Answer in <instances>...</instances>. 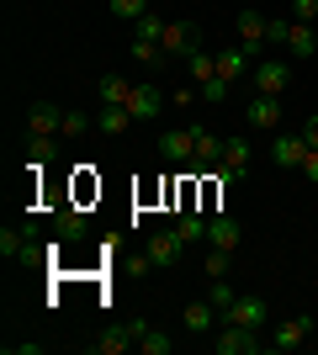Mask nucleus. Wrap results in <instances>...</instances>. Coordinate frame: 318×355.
<instances>
[{
    "label": "nucleus",
    "instance_id": "nucleus-1",
    "mask_svg": "<svg viewBox=\"0 0 318 355\" xmlns=\"http://www.w3.org/2000/svg\"><path fill=\"white\" fill-rule=\"evenodd\" d=\"M265 345H271V340H260V329L228 324V318L212 329V350H218V355H260Z\"/></svg>",
    "mask_w": 318,
    "mask_h": 355
},
{
    "label": "nucleus",
    "instance_id": "nucleus-2",
    "mask_svg": "<svg viewBox=\"0 0 318 355\" xmlns=\"http://www.w3.org/2000/svg\"><path fill=\"white\" fill-rule=\"evenodd\" d=\"M159 48H165V59H191V53L202 48L197 21H170V27H165V37H159Z\"/></svg>",
    "mask_w": 318,
    "mask_h": 355
},
{
    "label": "nucleus",
    "instance_id": "nucleus-3",
    "mask_svg": "<svg viewBox=\"0 0 318 355\" xmlns=\"http://www.w3.org/2000/svg\"><path fill=\"white\" fill-rule=\"evenodd\" d=\"M265 27H271V16H260V11H239L233 16V32H239V48L255 59V53H265Z\"/></svg>",
    "mask_w": 318,
    "mask_h": 355
},
{
    "label": "nucleus",
    "instance_id": "nucleus-4",
    "mask_svg": "<svg viewBox=\"0 0 318 355\" xmlns=\"http://www.w3.org/2000/svg\"><path fill=\"white\" fill-rule=\"evenodd\" d=\"M159 159L191 164L197 159V128H165V133H159Z\"/></svg>",
    "mask_w": 318,
    "mask_h": 355
},
{
    "label": "nucleus",
    "instance_id": "nucleus-5",
    "mask_svg": "<svg viewBox=\"0 0 318 355\" xmlns=\"http://www.w3.org/2000/svg\"><path fill=\"white\" fill-rule=\"evenodd\" d=\"M165 106H170V96H165L159 85H133V96H127V112H133V122H154Z\"/></svg>",
    "mask_w": 318,
    "mask_h": 355
},
{
    "label": "nucleus",
    "instance_id": "nucleus-6",
    "mask_svg": "<svg viewBox=\"0 0 318 355\" xmlns=\"http://www.w3.org/2000/svg\"><path fill=\"white\" fill-rule=\"evenodd\" d=\"M249 80H255V96H281V90L292 85V69L281 59H260Z\"/></svg>",
    "mask_w": 318,
    "mask_h": 355
},
{
    "label": "nucleus",
    "instance_id": "nucleus-7",
    "mask_svg": "<svg viewBox=\"0 0 318 355\" xmlns=\"http://www.w3.org/2000/svg\"><path fill=\"white\" fill-rule=\"evenodd\" d=\"M181 250H186V239L175 234V228H159V234H149V244H143V254H149L159 270L175 266V260H181Z\"/></svg>",
    "mask_w": 318,
    "mask_h": 355
},
{
    "label": "nucleus",
    "instance_id": "nucleus-8",
    "mask_svg": "<svg viewBox=\"0 0 318 355\" xmlns=\"http://www.w3.org/2000/svg\"><path fill=\"white\" fill-rule=\"evenodd\" d=\"M308 334H313V318H287V324H276L271 329V350H303L308 345Z\"/></svg>",
    "mask_w": 318,
    "mask_h": 355
},
{
    "label": "nucleus",
    "instance_id": "nucleus-9",
    "mask_svg": "<svg viewBox=\"0 0 318 355\" xmlns=\"http://www.w3.org/2000/svg\"><path fill=\"white\" fill-rule=\"evenodd\" d=\"M303 154H308L303 133H276L271 138V164H281V170H303Z\"/></svg>",
    "mask_w": 318,
    "mask_h": 355
},
{
    "label": "nucleus",
    "instance_id": "nucleus-10",
    "mask_svg": "<svg viewBox=\"0 0 318 355\" xmlns=\"http://www.w3.org/2000/svg\"><path fill=\"white\" fill-rule=\"evenodd\" d=\"M143 329H149V324H122V329H106L101 340H96V355H122V350H138Z\"/></svg>",
    "mask_w": 318,
    "mask_h": 355
},
{
    "label": "nucleus",
    "instance_id": "nucleus-11",
    "mask_svg": "<svg viewBox=\"0 0 318 355\" xmlns=\"http://www.w3.org/2000/svg\"><path fill=\"white\" fill-rule=\"evenodd\" d=\"M85 234H91V223H85L80 207H59L53 212V239H59V244H80Z\"/></svg>",
    "mask_w": 318,
    "mask_h": 355
},
{
    "label": "nucleus",
    "instance_id": "nucleus-12",
    "mask_svg": "<svg viewBox=\"0 0 318 355\" xmlns=\"http://www.w3.org/2000/svg\"><path fill=\"white\" fill-rule=\"evenodd\" d=\"M239 239H244L239 218H228V212L207 218V244H212V250H239Z\"/></svg>",
    "mask_w": 318,
    "mask_h": 355
},
{
    "label": "nucleus",
    "instance_id": "nucleus-13",
    "mask_svg": "<svg viewBox=\"0 0 318 355\" xmlns=\"http://www.w3.org/2000/svg\"><path fill=\"white\" fill-rule=\"evenodd\" d=\"M244 74H255V59H249V53H244L239 43H233V48H223V53H218V80L239 85Z\"/></svg>",
    "mask_w": 318,
    "mask_h": 355
},
{
    "label": "nucleus",
    "instance_id": "nucleus-14",
    "mask_svg": "<svg viewBox=\"0 0 318 355\" xmlns=\"http://www.w3.org/2000/svg\"><path fill=\"white\" fill-rule=\"evenodd\" d=\"M27 133L59 138V133H64V112H59L53 101H32V112H27Z\"/></svg>",
    "mask_w": 318,
    "mask_h": 355
},
{
    "label": "nucleus",
    "instance_id": "nucleus-15",
    "mask_svg": "<svg viewBox=\"0 0 318 355\" xmlns=\"http://www.w3.org/2000/svg\"><path fill=\"white\" fill-rule=\"evenodd\" d=\"M223 164V138L212 133V128H197V159L186 164V170H218Z\"/></svg>",
    "mask_w": 318,
    "mask_h": 355
},
{
    "label": "nucleus",
    "instance_id": "nucleus-16",
    "mask_svg": "<svg viewBox=\"0 0 318 355\" xmlns=\"http://www.w3.org/2000/svg\"><path fill=\"white\" fill-rule=\"evenodd\" d=\"M249 128H281V96H255L249 112H244Z\"/></svg>",
    "mask_w": 318,
    "mask_h": 355
},
{
    "label": "nucleus",
    "instance_id": "nucleus-17",
    "mask_svg": "<svg viewBox=\"0 0 318 355\" xmlns=\"http://www.w3.org/2000/svg\"><path fill=\"white\" fill-rule=\"evenodd\" d=\"M218 318H223V313L212 308L207 297H202V302H191V308L181 313V324H186V334H212V329H218Z\"/></svg>",
    "mask_w": 318,
    "mask_h": 355
},
{
    "label": "nucleus",
    "instance_id": "nucleus-18",
    "mask_svg": "<svg viewBox=\"0 0 318 355\" xmlns=\"http://www.w3.org/2000/svg\"><path fill=\"white\" fill-rule=\"evenodd\" d=\"M228 324H244V329H265V297H239L228 308Z\"/></svg>",
    "mask_w": 318,
    "mask_h": 355
},
{
    "label": "nucleus",
    "instance_id": "nucleus-19",
    "mask_svg": "<svg viewBox=\"0 0 318 355\" xmlns=\"http://www.w3.org/2000/svg\"><path fill=\"white\" fill-rule=\"evenodd\" d=\"M287 53H292V59H313V53H318V32H313V21H292V32H287Z\"/></svg>",
    "mask_w": 318,
    "mask_h": 355
},
{
    "label": "nucleus",
    "instance_id": "nucleus-20",
    "mask_svg": "<svg viewBox=\"0 0 318 355\" xmlns=\"http://www.w3.org/2000/svg\"><path fill=\"white\" fill-rule=\"evenodd\" d=\"M249 159H255L249 138H244V133H228L223 138V164H228V170H249Z\"/></svg>",
    "mask_w": 318,
    "mask_h": 355
},
{
    "label": "nucleus",
    "instance_id": "nucleus-21",
    "mask_svg": "<svg viewBox=\"0 0 318 355\" xmlns=\"http://www.w3.org/2000/svg\"><path fill=\"white\" fill-rule=\"evenodd\" d=\"M175 234H181L186 244H207V218L191 212V207H181V212H175Z\"/></svg>",
    "mask_w": 318,
    "mask_h": 355
},
{
    "label": "nucleus",
    "instance_id": "nucleus-22",
    "mask_svg": "<svg viewBox=\"0 0 318 355\" xmlns=\"http://www.w3.org/2000/svg\"><path fill=\"white\" fill-rule=\"evenodd\" d=\"M212 74H218V53H207V48H197V53L186 59V80H191V85H207Z\"/></svg>",
    "mask_w": 318,
    "mask_h": 355
},
{
    "label": "nucleus",
    "instance_id": "nucleus-23",
    "mask_svg": "<svg viewBox=\"0 0 318 355\" xmlns=\"http://www.w3.org/2000/svg\"><path fill=\"white\" fill-rule=\"evenodd\" d=\"M96 90H101V106H127V96H133V85H127L122 74H106Z\"/></svg>",
    "mask_w": 318,
    "mask_h": 355
},
{
    "label": "nucleus",
    "instance_id": "nucleus-24",
    "mask_svg": "<svg viewBox=\"0 0 318 355\" xmlns=\"http://www.w3.org/2000/svg\"><path fill=\"white\" fill-rule=\"evenodd\" d=\"M96 128H101V133H127V128H133V112H127V106H101Z\"/></svg>",
    "mask_w": 318,
    "mask_h": 355
},
{
    "label": "nucleus",
    "instance_id": "nucleus-25",
    "mask_svg": "<svg viewBox=\"0 0 318 355\" xmlns=\"http://www.w3.org/2000/svg\"><path fill=\"white\" fill-rule=\"evenodd\" d=\"M207 302H212V308H218V313H223V318H228V308L239 302V292L228 286V276H212V286H207Z\"/></svg>",
    "mask_w": 318,
    "mask_h": 355
},
{
    "label": "nucleus",
    "instance_id": "nucleus-26",
    "mask_svg": "<svg viewBox=\"0 0 318 355\" xmlns=\"http://www.w3.org/2000/svg\"><path fill=\"white\" fill-rule=\"evenodd\" d=\"M127 53H133L143 69H159V64H165V48H159V43H143V37H133V43H127Z\"/></svg>",
    "mask_w": 318,
    "mask_h": 355
},
{
    "label": "nucleus",
    "instance_id": "nucleus-27",
    "mask_svg": "<svg viewBox=\"0 0 318 355\" xmlns=\"http://www.w3.org/2000/svg\"><path fill=\"white\" fill-rule=\"evenodd\" d=\"M175 340H170L165 329H143V340H138V355H170Z\"/></svg>",
    "mask_w": 318,
    "mask_h": 355
},
{
    "label": "nucleus",
    "instance_id": "nucleus-28",
    "mask_svg": "<svg viewBox=\"0 0 318 355\" xmlns=\"http://www.w3.org/2000/svg\"><path fill=\"white\" fill-rule=\"evenodd\" d=\"M165 27H170V21H165L159 11H143V16H138V37H143V43H159V37H165Z\"/></svg>",
    "mask_w": 318,
    "mask_h": 355
},
{
    "label": "nucleus",
    "instance_id": "nucleus-29",
    "mask_svg": "<svg viewBox=\"0 0 318 355\" xmlns=\"http://www.w3.org/2000/svg\"><path fill=\"white\" fill-rule=\"evenodd\" d=\"M106 11L117 16V21H138V16L149 11V0H106Z\"/></svg>",
    "mask_w": 318,
    "mask_h": 355
},
{
    "label": "nucleus",
    "instance_id": "nucleus-30",
    "mask_svg": "<svg viewBox=\"0 0 318 355\" xmlns=\"http://www.w3.org/2000/svg\"><path fill=\"white\" fill-rule=\"evenodd\" d=\"M27 159L48 164V159H53V138H48V133H27Z\"/></svg>",
    "mask_w": 318,
    "mask_h": 355
},
{
    "label": "nucleus",
    "instance_id": "nucleus-31",
    "mask_svg": "<svg viewBox=\"0 0 318 355\" xmlns=\"http://www.w3.org/2000/svg\"><path fill=\"white\" fill-rule=\"evenodd\" d=\"M91 128H96L91 112H64V133H69V138H85Z\"/></svg>",
    "mask_w": 318,
    "mask_h": 355
},
{
    "label": "nucleus",
    "instance_id": "nucleus-32",
    "mask_svg": "<svg viewBox=\"0 0 318 355\" xmlns=\"http://www.w3.org/2000/svg\"><path fill=\"white\" fill-rule=\"evenodd\" d=\"M228 266H233V250H212L207 244V276H228Z\"/></svg>",
    "mask_w": 318,
    "mask_h": 355
},
{
    "label": "nucleus",
    "instance_id": "nucleus-33",
    "mask_svg": "<svg viewBox=\"0 0 318 355\" xmlns=\"http://www.w3.org/2000/svg\"><path fill=\"white\" fill-rule=\"evenodd\" d=\"M292 32V16H271V27H265V43H287Z\"/></svg>",
    "mask_w": 318,
    "mask_h": 355
},
{
    "label": "nucleus",
    "instance_id": "nucleus-34",
    "mask_svg": "<svg viewBox=\"0 0 318 355\" xmlns=\"http://www.w3.org/2000/svg\"><path fill=\"white\" fill-rule=\"evenodd\" d=\"M228 90H233V85H228V80H218V74H212L207 85H202V101H223Z\"/></svg>",
    "mask_w": 318,
    "mask_h": 355
},
{
    "label": "nucleus",
    "instance_id": "nucleus-35",
    "mask_svg": "<svg viewBox=\"0 0 318 355\" xmlns=\"http://www.w3.org/2000/svg\"><path fill=\"white\" fill-rule=\"evenodd\" d=\"M292 21H318V0H292Z\"/></svg>",
    "mask_w": 318,
    "mask_h": 355
},
{
    "label": "nucleus",
    "instance_id": "nucleus-36",
    "mask_svg": "<svg viewBox=\"0 0 318 355\" xmlns=\"http://www.w3.org/2000/svg\"><path fill=\"white\" fill-rule=\"evenodd\" d=\"M191 101H202V90H191V85L170 90V106H191Z\"/></svg>",
    "mask_w": 318,
    "mask_h": 355
},
{
    "label": "nucleus",
    "instance_id": "nucleus-37",
    "mask_svg": "<svg viewBox=\"0 0 318 355\" xmlns=\"http://www.w3.org/2000/svg\"><path fill=\"white\" fill-rule=\"evenodd\" d=\"M303 144H308V148H318V112L303 122Z\"/></svg>",
    "mask_w": 318,
    "mask_h": 355
},
{
    "label": "nucleus",
    "instance_id": "nucleus-38",
    "mask_svg": "<svg viewBox=\"0 0 318 355\" xmlns=\"http://www.w3.org/2000/svg\"><path fill=\"white\" fill-rule=\"evenodd\" d=\"M303 175L318 180V148H308V154H303Z\"/></svg>",
    "mask_w": 318,
    "mask_h": 355
},
{
    "label": "nucleus",
    "instance_id": "nucleus-39",
    "mask_svg": "<svg viewBox=\"0 0 318 355\" xmlns=\"http://www.w3.org/2000/svg\"><path fill=\"white\" fill-rule=\"evenodd\" d=\"M6 350H11V355H37L43 345H37V340H21V345H6Z\"/></svg>",
    "mask_w": 318,
    "mask_h": 355
}]
</instances>
